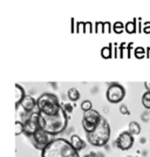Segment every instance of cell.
I'll use <instances>...</instances> for the list:
<instances>
[{
  "instance_id": "1",
  "label": "cell",
  "mask_w": 150,
  "mask_h": 157,
  "mask_svg": "<svg viewBox=\"0 0 150 157\" xmlns=\"http://www.w3.org/2000/svg\"><path fill=\"white\" fill-rule=\"evenodd\" d=\"M68 120H69L68 114L65 111L63 107H61L58 114L52 115V116L40 114V128L42 130H45L48 135L55 136L66 130V128L68 125Z\"/></svg>"
},
{
  "instance_id": "2",
  "label": "cell",
  "mask_w": 150,
  "mask_h": 157,
  "mask_svg": "<svg viewBox=\"0 0 150 157\" xmlns=\"http://www.w3.org/2000/svg\"><path fill=\"white\" fill-rule=\"evenodd\" d=\"M41 157H80L79 151L74 149L71 141L66 138H56L41 151Z\"/></svg>"
},
{
  "instance_id": "3",
  "label": "cell",
  "mask_w": 150,
  "mask_h": 157,
  "mask_svg": "<svg viewBox=\"0 0 150 157\" xmlns=\"http://www.w3.org/2000/svg\"><path fill=\"white\" fill-rule=\"evenodd\" d=\"M110 124L105 117H102L96 129L87 134V140L94 147H105L110 140Z\"/></svg>"
},
{
  "instance_id": "4",
  "label": "cell",
  "mask_w": 150,
  "mask_h": 157,
  "mask_svg": "<svg viewBox=\"0 0 150 157\" xmlns=\"http://www.w3.org/2000/svg\"><path fill=\"white\" fill-rule=\"evenodd\" d=\"M62 105H60V101L56 95L52 93H44L37 100V108L42 115L52 116L58 114Z\"/></svg>"
},
{
  "instance_id": "5",
  "label": "cell",
  "mask_w": 150,
  "mask_h": 157,
  "mask_svg": "<svg viewBox=\"0 0 150 157\" xmlns=\"http://www.w3.org/2000/svg\"><path fill=\"white\" fill-rule=\"evenodd\" d=\"M102 115L95 109H91L89 111H86L83 118H82V128L85 129L87 134H89L91 131L96 129V127L100 124L101 120H102Z\"/></svg>"
},
{
  "instance_id": "6",
  "label": "cell",
  "mask_w": 150,
  "mask_h": 157,
  "mask_svg": "<svg viewBox=\"0 0 150 157\" xmlns=\"http://www.w3.org/2000/svg\"><path fill=\"white\" fill-rule=\"evenodd\" d=\"M39 120H40V111L38 109L28 114L26 120L24 121V128H25L24 132L26 134L27 136H33L40 129Z\"/></svg>"
},
{
  "instance_id": "7",
  "label": "cell",
  "mask_w": 150,
  "mask_h": 157,
  "mask_svg": "<svg viewBox=\"0 0 150 157\" xmlns=\"http://www.w3.org/2000/svg\"><path fill=\"white\" fill-rule=\"evenodd\" d=\"M106 96L110 103H120L125 98V89L120 83H111L106 92Z\"/></svg>"
},
{
  "instance_id": "8",
  "label": "cell",
  "mask_w": 150,
  "mask_h": 157,
  "mask_svg": "<svg viewBox=\"0 0 150 157\" xmlns=\"http://www.w3.org/2000/svg\"><path fill=\"white\" fill-rule=\"evenodd\" d=\"M134 135H131L129 131H123L121 132L116 138V147L121 150H129L134 145Z\"/></svg>"
},
{
  "instance_id": "9",
  "label": "cell",
  "mask_w": 150,
  "mask_h": 157,
  "mask_svg": "<svg viewBox=\"0 0 150 157\" xmlns=\"http://www.w3.org/2000/svg\"><path fill=\"white\" fill-rule=\"evenodd\" d=\"M49 136H51V135H48L45 130H42V129L40 128L39 130L37 131V132H35V134L32 136L33 142H34L35 148H38V149H39V150H41V151L44 150L46 147L51 143Z\"/></svg>"
},
{
  "instance_id": "10",
  "label": "cell",
  "mask_w": 150,
  "mask_h": 157,
  "mask_svg": "<svg viewBox=\"0 0 150 157\" xmlns=\"http://www.w3.org/2000/svg\"><path fill=\"white\" fill-rule=\"evenodd\" d=\"M20 105L22 107V109L26 111V113L29 114V113L34 111V108L37 107V100L33 98V96H31V95H26Z\"/></svg>"
},
{
  "instance_id": "11",
  "label": "cell",
  "mask_w": 150,
  "mask_h": 157,
  "mask_svg": "<svg viewBox=\"0 0 150 157\" xmlns=\"http://www.w3.org/2000/svg\"><path fill=\"white\" fill-rule=\"evenodd\" d=\"M14 92H15V109H18V107H19V105H21L26 94H25L24 88L18 83H15V86H14Z\"/></svg>"
},
{
  "instance_id": "12",
  "label": "cell",
  "mask_w": 150,
  "mask_h": 157,
  "mask_svg": "<svg viewBox=\"0 0 150 157\" xmlns=\"http://www.w3.org/2000/svg\"><path fill=\"white\" fill-rule=\"evenodd\" d=\"M71 143H72V145L74 147V149L76 151H81L86 148L85 141L80 137L79 135H75V134L71 136Z\"/></svg>"
},
{
  "instance_id": "13",
  "label": "cell",
  "mask_w": 150,
  "mask_h": 157,
  "mask_svg": "<svg viewBox=\"0 0 150 157\" xmlns=\"http://www.w3.org/2000/svg\"><path fill=\"white\" fill-rule=\"evenodd\" d=\"M113 44H109L108 46L103 47L102 49H101V56L103 58V59H111L113 58Z\"/></svg>"
},
{
  "instance_id": "14",
  "label": "cell",
  "mask_w": 150,
  "mask_h": 157,
  "mask_svg": "<svg viewBox=\"0 0 150 157\" xmlns=\"http://www.w3.org/2000/svg\"><path fill=\"white\" fill-rule=\"evenodd\" d=\"M128 131L130 132L131 135H138L140 132H141V124H138L137 122H135V121H133V122H130L129 123V125H128Z\"/></svg>"
},
{
  "instance_id": "15",
  "label": "cell",
  "mask_w": 150,
  "mask_h": 157,
  "mask_svg": "<svg viewBox=\"0 0 150 157\" xmlns=\"http://www.w3.org/2000/svg\"><path fill=\"white\" fill-rule=\"evenodd\" d=\"M67 96L68 98L73 101V102H76L79 98H80V92H79L76 88H71L68 92H67Z\"/></svg>"
},
{
  "instance_id": "16",
  "label": "cell",
  "mask_w": 150,
  "mask_h": 157,
  "mask_svg": "<svg viewBox=\"0 0 150 157\" xmlns=\"http://www.w3.org/2000/svg\"><path fill=\"white\" fill-rule=\"evenodd\" d=\"M134 55L136 59H144L147 58V48H143V47L138 46L134 49Z\"/></svg>"
},
{
  "instance_id": "17",
  "label": "cell",
  "mask_w": 150,
  "mask_h": 157,
  "mask_svg": "<svg viewBox=\"0 0 150 157\" xmlns=\"http://www.w3.org/2000/svg\"><path fill=\"white\" fill-rule=\"evenodd\" d=\"M136 21H137V18L134 19L133 21L127 22V24H125V32L129 33V34H134L135 32H137L138 28L136 27Z\"/></svg>"
},
{
  "instance_id": "18",
  "label": "cell",
  "mask_w": 150,
  "mask_h": 157,
  "mask_svg": "<svg viewBox=\"0 0 150 157\" xmlns=\"http://www.w3.org/2000/svg\"><path fill=\"white\" fill-rule=\"evenodd\" d=\"M113 29L116 34H121L122 32L125 31V25H123V22H121V21H116L113 25Z\"/></svg>"
},
{
  "instance_id": "19",
  "label": "cell",
  "mask_w": 150,
  "mask_h": 157,
  "mask_svg": "<svg viewBox=\"0 0 150 157\" xmlns=\"http://www.w3.org/2000/svg\"><path fill=\"white\" fill-rule=\"evenodd\" d=\"M142 105L145 109L150 110V92H145L142 95Z\"/></svg>"
},
{
  "instance_id": "20",
  "label": "cell",
  "mask_w": 150,
  "mask_h": 157,
  "mask_svg": "<svg viewBox=\"0 0 150 157\" xmlns=\"http://www.w3.org/2000/svg\"><path fill=\"white\" fill-rule=\"evenodd\" d=\"M25 131V128H24V122L21 121H15V135H20Z\"/></svg>"
},
{
  "instance_id": "21",
  "label": "cell",
  "mask_w": 150,
  "mask_h": 157,
  "mask_svg": "<svg viewBox=\"0 0 150 157\" xmlns=\"http://www.w3.org/2000/svg\"><path fill=\"white\" fill-rule=\"evenodd\" d=\"M81 109H82V111H83V113L91 110V109H93V105H91L90 101H89V100H86V101H83V102L81 103Z\"/></svg>"
},
{
  "instance_id": "22",
  "label": "cell",
  "mask_w": 150,
  "mask_h": 157,
  "mask_svg": "<svg viewBox=\"0 0 150 157\" xmlns=\"http://www.w3.org/2000/svg\"><path fill=\"white\" fill-rule=\"evenodd\" d=\"M127 46H128V44H125V42L120 44V47H118V59H123L124 51H127Z\"/></svg>"
},
{
  "instance_id": "23",
  "label": "cell",
  "mask_w": 150,
  "mask_h": 157,
  "mask_svg": "<svg viewBox=\"0 0 150 157\" xmlns=\"http://www.w3.org/2000/svg\"><path fill=\"white\" fill-rule=\"evenodd\" d=\"M93 24L90 21H87L85 25V33H93Z\"/></svg>"
},
{
  "instance_id": "24",
  "label": "cell",
  "mask_w": 150,
  "mask_h": 157,
  "mask_svg": "<svg viewBox=\"0 0 150 157\" xmlns=\"http://www.w3.org/2000/svg\"><path fill=\"white\" fill-rule=\"evenodd\" d=\"M111 32V24L106 21L103 22V33H110Z\"/></svg>"
},
{
  "instance_id": "25",
  "label": "cell",
  "mask_w": 150,
  "mask_h": 157,
  "mask_svg": "<svg viewBox=\"0 0 150 157\" xmlns=\"http://www.w3.org/2000/svg\"><path fill=\"white\" fill-rule=\"evenodd\" d=\"M95 32L103 33V22H96L95 24Z\"/></svg>"
},
{
  "instance_id": "26",
  "label": "cell",
  "mask_w": 150,
  "mask_h": 157,
  "mask_svg": "<svg viewBox=\"0 0 150 157\" xmlns=\"http://www.w3.org/2000/svg\"><path fill=\"white\" fill-rule=\"evenodd\" d=\"M118 44H114V49H113V58L114 59H118Z\"/></svg>"
},
{
  "instance_id": "27",
  "label": "cell",
  "mask_w": 150,
  "mask_h": 157,
  "mask_svg": "<svg viewBox=\"0 0 150 157\" xmlns=\"http://www.w3.org/2000/svg\"><path fill=\"white\" fill-rule=\"evenodd\" d=\"M78 28H76V32L78 33H85V25L86 22H78Z\"/></svg>"
},
{
  "instance_id": "28",
  "label": "cell",
  "mask_w": 150,
  "mask_h": 157,
  "mask_svg": "<svg viewBox=\"0 0 150 157\" xmlns=\"http://www.w3.org/2000/svg\"><path fill=\"white\" fill-rule=\"evenodd\" d=\"M143 33L150 34V21H145L143 24Z\"/></svg>"
},
{
  "instance_id": "29",
  "label": "cell",
  "mask_w": 150,
  "mask_h": 157,
  "mask_svg": "<svg viewBox=\"0 0 150 157\" xmlns=\"http://www.w3.org/2000/svg\"><path fill=\"white\" fill-rule=\"evenodd\" d=\"M62 107H63V109L67 114H71L73 111V105L71 103H65V105H62Z\"/></svg>"
},
{
  "instance_id": "30",
  "label": "cell",
  "mask_w": 150,
  "mask_h": 157,
  "mask_svg": "<svg viewBox=\"0 0 150 157\" xmlns=\"http://www.w3.org/2000/svg\"><path fill=\"white\" fill-rule=\"evenodd\" d=\"M120 111H121L122 115H129V110H128V108H127L125 105H122L120 107Z\"/></svg>"
},
{
  "instance_id": "31",
  "label": "cell",
  "mask_w": 150,
  "mask_h": 157,
  "mask_svg": "<svg viewBox=\"0 0 150 157\" xmlns=\"http://www.w3.org/2000/svg\"><path fill=\"white\" fill-rule=\"evenodd\" d=\"M133 46H134L133 42H129V44H128V46H127V52H128L127 58H131V49H133Z\"/></svg>"
},
{
  "instance_id": "32",
  "label": "cell",
  "mask_w": 150,
  "mask_h": 157,
  "mask_svg": "<svg viewBox=\"0 0 150 157\" xmlns=\"http://www.w3.org/2000/svg\"><path fill=\"white\" fill-rule=\"evenodd\" d=\"M144 87H145V89H147V92H150V82H144Z\"/></svg>"
},
{
  "instance_id": "33",
  "label": "cell",
  "mask_w": 150,
  "mask_h": 157,
  "mask_svg": "<svg viewBox=\"0 0 150 157\" xmlns=\"http://www.w3.org/2000/svg\"><path fill=\"white\" fill-rule=\"evenodd\" d=\"M76 32V29H75V21L74 19H72V33Z\"/></svg>"
},
{
  "instance_id": "34",
  "label": "cell",
  "mask_w": 150,
  "mask_h": 157,
  "mask_svg": "<svg viewBox=\"0 0 150 157\" xmlns=\"http://www.w3.org/2000/svg\"><path fill=\"white\" fill-rule=\"evenodd\" d=\"M147 58H150V47L147 48Z\"/></svg>"
},
{
  "instance_id": "35",
  "label": "cell",
  "mask_w": 150,
  "mask_h": 157,
  "mask_svg": "<svg viewBox=\"0 0 150 157\" xmlns=\"http://www.w3.org/2000/svg\"><path fill=\"white\" fill-rule=\"evenodd\" d=\"M85 157H94V156H93V155H91V154H88V155H86Z\"/></svg>"
}]
</instances>
